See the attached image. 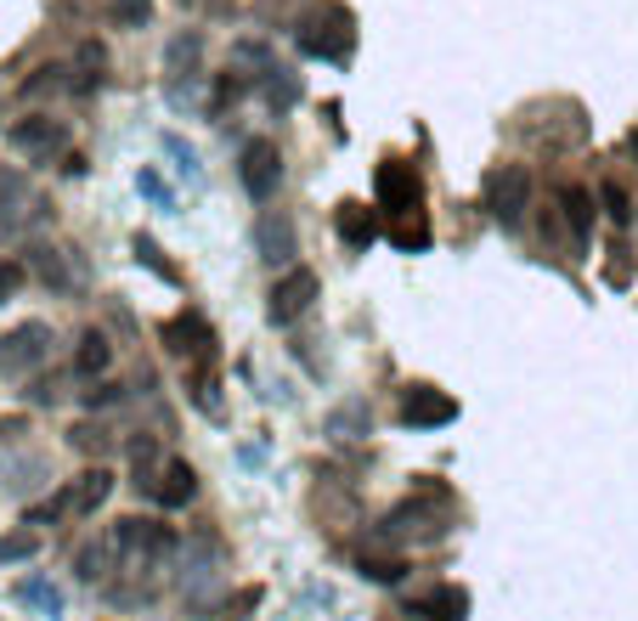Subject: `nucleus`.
<instances>
[{
	"label": "nucleus",
	"instance_id": "39448f33",
	"mask_svg": "<svg viewBox=\"0 0 638 621\" xmlns=\"http://www.w3.org/2000/svg\"><path fill=\"white\" fill-rule=\"evenodd\" d=\"M238 181H244V192H249L255 204L277 199V181H283V153H277V142H272V136H255V142H244V153H238Z\"/></svg>",
	"mask_w": 638,
	"mask_h": 621
},
{
	"label": "nucleus",
	"instance_id": "c85d7f7f",
	"mask_svg": "<svg viewBox=\"0 0 638 621\" xmlns=\"http://www.w3.org/2000/svg\"><path fill=\"white\" fill-rule=\"evenodd\" d=\"M23 277H28V266H17V260H7V266H0V306H7L12 294L23 288Z\"/></svg>",
	"mask_w": 638,
	"mask_h": 621
},
{
	"label": "nucleus",
	"instance_id": "0eeeda50",
	"mask_svg": "<svg viewBox=\"0 0 638 621\" xmlns=\"http://www.w3.org/2000/svg\"><path fill=\"white\" fill-rule=\"evenodd\" d=\"M7 147L23 153V158H51V153L69 147V124L51 119V114H28V119H17L7 130Z\"/></svg>",
	"mask_w": 638,
	"mask_h": 621
},
{
	"label": "nucleus",
	"instance_id": "f8f14e48",
	"mask_svg": "<svg viewBox=\"0 0 638 621\" xmlns=\"http://www.w3.org/2000/svg\"><path fill=\"white\" fill-rule=\"evenodd\" d=\"M119 565H125L119 526H108V532L96 537L91 548H80V576H85V582H108V576H119Z\"/></svg>",
	"mask_w": 638,
	"mask_h": 621
},
{
	"label": "nucleus",
	"instance_id": "4468645a",
	"mask_svg": "<svg viewBox=\"0 0 638 621\" xmlns=\"http://www.w3.org/2000/svg\"><path fill=\"white\" fill-rule=\"evenodd\" d=\"M255 243H260V254L272 260V266H288V260H294V220H283V215H260Z\"/></svg>",
	"mask_w": 638,
	"mask_h": 621
},
{
	"label": "nucleus",
	"instance_id": "f3484780",
	"mask_svg": "<svg viewBox=\"0 0 638 621\" xmlns=\"http://www.w3.org/2000/svg\"><path fill=\"white\" fill-rule=\"evenodd\" d=\"M418 616H424V621H463V616H469V594L447 582V587H435V594L418 599Z\"/></svg>",
	"mask_w": 638,
	"mask_h": 621
},
{
	"label": "nucleus",
	"instance_id": "473e14b6",
	"mask_svg": "<svg viewBox=\"0 0 638 621\" xmlns=\"http://www.w3.org/2000/svg\"><path fill=\"white\" fill-rule=\"evenodd\" d=\"M181 7H198V0H181Z\"/></svg>",
	"mask_w": 638,
	"mask_h": 621
},
{
	"label": "nucleus",
	"instance_id": "2f4dec72",
	"mask_svg": "<svg viewBox=\"0 0 638 621\" xmlns=\"http://www.w3.org/2000/svg\"><path fill=\"white\" fill-rule=\"evenodd\" d=\"M119 396H125L119 384H103V390H91V396H85V407H114Z\"/></svg>",
	"mask_w": 638,
	"mask_h": 621
},
{
	"label": "nucleus",
	"instance_id": "1a4fd4ad",
	"mask_svg": "<svg viewBox=\"0 0 638 621\" xmlns=\"http://www.w3.org/2000/svg\"><path fill=\"white\" fill-rule=\"evenodd\" d=\"M374 192H379V210H390V215H413V210H418V199H424L418 170H413V165H401V158H390V165H379V176H374Z\"/></svg>",
	"mask_w": 638,
	"mask_h": 621
},
{
	"label": "nucleus",
	"instance_id": "2eb2a0df",
	"mask_svg": "<svg viewBox=\"0 0 638 621\" xmlns=\"http://www.w3.org/2000/svg\"><path fill=\"white\" fill-rule=\"evenodd\" d=\"M17 605L35 610V616H46V621H57L62 616V587L51 576H23L17 582Z\"/></svg>",
	"mask_w": 638,
	"mask_h": 621
},
{
	"label": "nucleus",
	"instance_id": "72a5a7b5",
	"mask_svg": "<svg viewBox=\"0 0 638 621\" xmlns=\"http://www.w3.org/2000/svg\"><path fill=\"white\" fill-rule=\"evenodd\" d=\"M633 153H638V136H633Z\"/></svg>",
	"mask_w": 638,
	"mask_h": 621
},
{
	"label": "nucleus",
	"instance_id": "c756f323",
	"mask_svg": "<svg viewBox=\"0 0 638 621\" xmlns=\"http://www.w3.org/2000/svg\"><path fill=\"white\" fill-rule=\"evenodd\" d=\"M401 571H407L401 560H362V576H367V582H395Z\"/></svg>",
	"mask_w": 638,
	"mask_h": 621
},
{
	"label": "nucleus",
	"instance_id": "5701e85b",
	"mask_svg": "<svg viewBox=\"0 0 638 621\" xmlns=\"http://www.w3.org/2000/svg\"><path fill=\"white\" fill-rule=\"evenodd\" d=\"M40 553V537L35 532H12L7 542H0V565H17V560H35Z\"/></svg>",
	"mask_w": 638,
	"mask_h": 621
},
{
	"label": "nucleus",
	"instance_id": "393cba45",
	"mask_svg": "<svg viewBox=\"0 0 638 621\" xmlns=\"http://www.w3.org/2000/svg\"><path fill=\"white\" fill-rule=\"evenodd\" d=\"M164 153H170L176 158V170L187 176V181H204V170H198V153L181 142V136H164Z\"/></svg>",
	"mask_w": 638,
	"mask_h": 621
},
{
	"label": "nucleus",
	"instance_id": "9d476101",
	"mask_svg": "<svg viewBox=\"0 0 638 621\" xmlns=\"http://www.w3.org/2000/svg\"><path fill=\"white\" fill-rule=\"evenodd\" d=\"M198 492V475H192V464H187V457H164V464H158V475H153V503L158 509H181L187 498Z\"/></svg>",
	"mask_w": 638,
	"mask_h": 621
},
{
	"label": "nucleus",
	"instance_id": "4be33fe9",
	"mask_svg": "<svg viewBox=\"0 0 638 621\" xmlns=\"http://www.w3.org/2000/svg\"><path fill=\"white\" fill-rule=\"evenodd\" d=\"M265 96H272L277 108H294L299 103V80L288 69H265Z\"/></svg>",
	"mask_w": 638,
	"mask_h": 621
},
{
	"label": "nucleus",
	"instance_id": "b1692460",
	"mask_svg": "<svg viewBox=\"0 0 638 621\" xmlns=\"http://www.w3.org/2000/svg\"><path fill=\"white\" fill-rule=\"evenodd\" d=\"M599 204H604V215H611L616 226H627V220H633V199H627V192H622L616 181H604V187H599Z\"/></svg>",
	"mask_w": 638,
	"mask_h": 621
},
{
	"label": "nucleus",
	"instance_id": "423d86ee",
	"mask_svg": "<svg viewBox=\"0 0 638 621\" xmlns=\"http://www.w3.org/2000/svg\"><path fill=\"white\" fill-rule=\"evenodd\" d=\"M317 294H322V283H317L311 266H288L272 283V294H265V317H272V322H299L317 306Z\"/></svg>",
	"mask_w": 638,
	"mask_h": 621
},
{
	"label": "nucleus",
	"instance_id": "412c9836",
	"mask_svg": "<svg viewBox=\"0 0 638 621\" xmlns=\"http://www.w3.org/2000/svg\"><path fill=\"white\" fill-rule=\"evenodd\" d=\"M153 17V0H108V23L114 28H142Z\"/></svg>",
	"mask_w": 638,
	"mask_h": 621
},
{
	"label": "nucleus",
	"instance_id": "a211bd4d",
	"mask_svg": "<svg viewBox=\"0 0 638 621\" xmlns=\"http://www.w3.org/2000/svg\"><path fill=\"white\" fill-rule=\"evenodd\" d=\"M108 368H114V345H108V334L91 329V334L80 339V350H74V373H80V379H96V373H108Z\"/></svg>",
	"mask_w": 638,
	"mask_h": 621
},
{
	"label": "nucleus",
	"instance_id": "6e6552de",
	"mask_svg": "<svg viewBox=\"0 0 638 621\" xmlns=\"http://www.w3.org/2000/svg\"><path fill=\"white\" fill-rule=\"evenodd\" d=\"M452 418H458V402L435 384H413L407 396H401V423H407V430H441Z\"/></svg>",
	"mask_w": 638,
	"mask_h": 621
},
{
	"label": "nucleus",
	"instance_id": "f257e3e1",
	"mask_svg": "<svg viewBox=\"0 0 638 621\" xmlns=\"http://www.w3.org/2000/svg\"><path fill=\"white\" fill-rule=\"evenodd\" d=\"M447 526H452L447 498H441V492H429L424 503H401V509H390V514H385V526H379L374 537H379V542H435V537H447Z\"/></svg>",
	"mask_w": 638,
	"mask_h": 621
},
{
	"label": "nucleus",
	"instance_id": "7ed1b4c3",
	"mask_svg": "<svg viewBox=\"0 0 638 621\" xmlns=\"http://www.w3.org/2000/svg\"><path fill=\"white\" fill-rule=\"evenodd\" d=\"M531 210V170L525 165H497L486 176V215L497 226H520Z\"/></svg>",
	"mask_w": 638,
	"mask_h": 621
},
{
	"label": "nucleus",
	"instance_id": "7c9ffc66",
	"mask_svg": "<svg viewBox=\"0 0 638 621\" xmlns=\"http://www.w3.org/2000/svg\"><path fill=\"white\" fill-rule=\"evenodd\" d=\"M137 187H142V192H147V199H153V204H158V210H170V187H164V181H158V176H153V170H142V176H137Z\"/></svg>",
	"mask_w": 638,
	"mask_h": 621
},
{
	"label": "nucleus",
	"instance_id": "aec40b11",
	"mask_svg": "<svg viewBox=\"0 0 638 621\" xmlns=\"http://www.w3.org/2000/svg\"><path fill=\"white\" fill-rule=\"evenodd\" d=\"M367 430H374V418H367L362 402H351V407H340V413L328 418V435H333V441H356V435H367Z\"/></svg>",
	"mask_w": 638,
	"mask_h": 621
},
{
	"label": "nucleus",
	"instance_id": "f03ea898",
	"mask_svg": "<svg viewBox=\"0 0 638 621\" xmlns=\"http://www.w3.org/2000/svg\"><path fill=\"white\" fill-rule=\"evenodd\" d=\"M51 329L46 322H17V329L0 334V379H28L51 362Z\"/></svg>",
	"mask_w": 638,
	"mask_h": 621
},
{
	"label": "nucleus",
	"instance_id": "6ab92c4d",
	"mask_svg": "<svg viewBox=\"0 0 638 621\" xmlns=\"http://www.w3.org/2000/svg\"><path fill=\"white\" fill-rule=\"evenodd\" d=\"M28 272H35L46 288H62V294H69V288L80 283V277L69 272V260H62L57 249H35V254H28Z\"/></svg>",
	"mask_w": 638,
	"mask_h": 621
},
{
	"label": "nucleus",
	"instance_id": "9b49d317",
	"mask_svg": "<svg viewBox=\"0 0 638 621\" xmlns=\"http://www.w3.org/2000/svg\"><path fill=\"white\" fill-rule=\"evenodd\" d=\"M108 492H114V475L108 469H85L80 480H69L57 492V503H62V514H96L108 503Z\"/></svg>",
	"mask_w": 638,
	"mask_h": 621
},
{
	"label": "nucleus",
	"instance_id": "cd10ccee",
	"mask_svg": "<svg viewBox=\"0 0 638 621\" xmlns=\"http://www.w3.org/2000/svg\"><path fill=\"white\" fill-rule=\"evenodd\" d=\"M137 260H147V266H153V272H158L164 283H176V272H170V260H164V254H158V243H153V238H137Z\"/></svg>",
	"mask_w": 638,
	"mask_h": 621
},
{
	"label": "nucleus",
	"instance_id": "20e7f679",
	"mask_svg": "<svg viewBox=\"0 0 638 621\" xmlns=\"http://www.w3.org/2000/svg\"><path fill=\"white\" fill-rule=\"evenodd\" d=\"M351 46H356V28H351V12L345 7H328V12H317L306 28H299V51H306V57L345 62Z\"/></svg>",
	"mask_w": 638,
	"mask_h": 621
},
{
	"label": "nucleus",
	"instance_id": "a878e982",
	"mask_svg": "<svg viewBox=\"0 0 638 621\" xmlns=\"http://www.w3.org/2000/svg\"><path fill=\"white\" fill-rule=\"evenodd\" d=\"M23 199H28L23 170H7V165H0V210H12V204H23Z\"/></svg>",
	"mask_w": 638,
	"mask_h": 621
},
{
	"label": "nucleus",
	"instance_id": "dca6fc26",
	"mask_svg": "<svg viewBox=\"0 0 638 621\" xmlns=\"http://www.w3.org/2000/svg\"><path fill=\"white\" fill-rule=\"evenodd\" d=\"M333 226H340V238L351 243V249H367L379 238V215L367 210V204H340V215H333Z\"/></svg>",
	"mask_w": 638,
	"mask_h": 621
},
{
	"label": "nucleus",
	"instance_id": "bb28decb",
	"mask_svg": "<svg viewBox=\"0 0 638 621\" xmlns=\"http://www.w3.org/2000/svg\"><path fill=\"white\" fill-rule=\"evenodd\" d=\"M390 238H395V249H424V243H429V226H424V220L413 215L407 226H395V232H390Z\"/></svg>",
	"mask_w": 638,
	"mask_h": 621
},
{
	"label": "nucleus",
	"instance_id": "ddd939ff",
	"mask_svg": "<svg viewBox=\"0 0 638 621\" xmlns=\"http://www.w3.org/2000/svg\"><path fill=\"white\" fill-rule=\"evenodd\" d=\"M559 215H565V226H570V243L588 249V238H593V192L577 187V181H565V187H559Z\"/></svg>",
	"mask_w": 638,
	"mask_h": 621
}]
</instances>
